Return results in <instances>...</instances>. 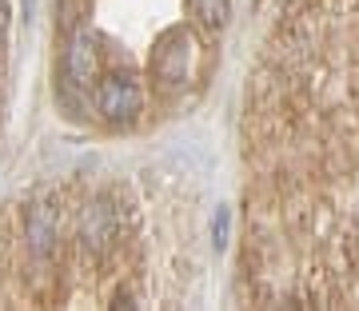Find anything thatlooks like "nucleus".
<instances>
[{
    "label": "nucleus",
    "mask_w": 359,
    "mask_h": 311,
    "mask_svg": "<svg viewBox=\"0 0 359 311\" xmlns=\"http://www.w3.org/2000/svg\"><path fill=\"white\" fill-rule=\"evenodd\" d=\"M96 68H100V40L92 28H76L65 44V72L76 88H88L96 80Z\"/></svg>",
    "instance_id": "obj_3"
},
{
    "label": "nucleus",
    "mask_w": 359,
    "mask_h": 311,
    "mask_svg": "<svg viewBox=\"0 0 359 311\" xmlns=\"http://www.w3.org/2000/svg\"><path fill=\"white\" fill-rule=\"evenodd\" d=\"M96 108L104 120H132L144 108V84L132 72H108L96 88Z\"/></svg>",
    "instance_id": "obj_2"
},
{
    "label": "nucleus",
    "mask_w": 359,
    "mask_h": 311,
    "mask_svg": "<svg viewBox=\"0 0 359 311\" xmlns=\"http://www.w3.org/2000/svg\"><path fill=\"white\" fill-rule=\"evenodd\" d=\"M8 20H13V13H8V0H0V40H4V32H8Z\"/></svg>",
    "instance_id": "obj_7"
},
{
    "label": "nucleus",
    "mask_w": 359,
    "mask_h": 311,
    "mask_svg": "<svg viewBox=\"0 0 359 311\" xmlns=\"http://www.w3.org/2000/svg\"><path fill=\"white\" fill-rule=\"evenodd\" d=\"M228 223H231V212L216 207V216H212V247L216 251H224V244H228Z\"/></svg>",
    "instance_id": "obj_6"
},
{
    "label": "nucleus",
    "mask_w": 359,
    "mask_h": 311,
    "mask_svg": "<svg viewBox=\"0 0 359 311\" xmlns=\"http://www.w3.org/2000/svg\"><path fill=\"white\" fill-rule=\"evenodd\" d=\"M188 4H192L196 20H204L208 28H224V25H228L231 0H188Z\"/></svg>",
    "instance_id": "obj_5"
},
{
    "label": "nucleus",
    "mask_w": 359,
    "mask_h": 311,
    "mask_svg": "<svg viewBox=\"0 0 359 311\" xmlns=\"http://www.w3.org/2000/svg\"><path fill=\"white\" fill-rule=\"evenodd\" d=\"M196 36L188 28H168L164 36L156 40V52H152V72L160 84L168 88H180V84H188L192 80V64H196Z\"/></svg>",
    "instance_id": "obj_1"
},
{
    "label": "nucleus",
    "mask_w": 359,
    "mask_h": 311,
    "mask_svg": "<svg viewBox=\"0 0 359 311\" xmlns=\"http://www.w3.org/2000/svg\"><path fill=\"white\" fill-rule=\"evenodd\" d=\"M112 235H116V216H112V207L104 204H88V212L80 216V244L88 247V251H104V247L112 244Z\"/></svg>",
    "instance_id": "obj_4"
}]
</instances>
